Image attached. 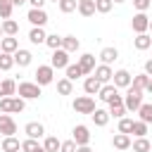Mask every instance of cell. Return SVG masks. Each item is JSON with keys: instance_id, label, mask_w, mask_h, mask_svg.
Masks as SVG:
<instances>
[{"instance_id": "6da1fadb", "label": "cell", "mask_w": 152, "mask_h": 152, "mask_svg": "<svg viewBox=\"0 0 152 152\" xmlns=\"http://www.w3.org/2000/svg\"><path fill=\"white\" fill-rule=\"evenodd\" d=\"M124 104H126V109H128V112H138V109H140V104H142V90H138V88L128 86L126 97H124Z\"/></svg>"}, {"instance_id": "7a4b0ae2", "label": "cell", "mask_w": 152, "mask_h": 152, "mask_svg": "<svg viewBox=\"0 0 152 152\" xmlns=\"http://www.w3.org/2000/svg\"><path fill=\"white\" fill-rule=\"evenodd\" d=\"M0 112L5 114H12V112H24V97H0Z\"/></svg>"}, {"instance_id": "3957f363", "label": "cell", "mask_w": 152, "mask_h": 152, "mask_svg": "<svg viewBox=\"0 0 152 152\" xmlns=\"http://www.w3.org/2000/svg\"><path fill=\"white\" fill-rule=\"evenodd\" d=\"M33 76H36V83H38V86H50L52 78H55V66H52V64H43V66L36 69Z\"/></svg>"}, {"instance_id": "277c9868", "label": "cell", "mask_w": 152, "mask_h": 152, "mask_svg": "<svg viewBox=\"0 0 152 152\" xmlns=\"http://www.w3.org/2000/svg\"><path fill=\"white\" fill-rule=\"evenodd\" d=\"M74 112H76V114H93V112H95V100H93L90 95L76 97V100H74Z\"/></svg>"}, {"instance_id": "5b68a950", "label": "cell", "mask_w": 152, "mask_h": 152, "mask_svg": "<svg viewBox=\"0 0 152 152\" xmlns=\"http://www.w3.org/2000/svg\"><path fill=\"white\" fill-rule=\"evenodd\" d=\"M40 95V86L33 81V83H28V81H24V83H19V97H24V100H36Z\"/></svg>"}, {"instance_id": "8992f818", "label": "cell", "mask_w": 152, "mask_h": 152, "mask_svg": "<svg viewBox=\"0 0 152 152\" xmlns=\"http://www.w3.org/2000/svg\"><path fill=\"white\" fill-rule=\"evenodd\" d=\"M26 19H28L33 26H45V24H48V14H45L43 7H31L28 14H26Z\"/></svg>"}, {"instance_id": "52a82bcc", "label": "cell", "mask_w": 152, "mask_h": 152, "mask_svg": "<svg viewBox=\"0 0 152 152\" xmlns=\"http://www.w3.org/2000/svg\"><path fill=\"white\" fill-rule=\"evenodd\" d=\"M131 28H133L135 33H145V31L150 28V17H147L145 12H138V14L131 19Z\"/></svg>"}, {"instance_id": "ba28073f", "label": "cell", "mask_w": 152, "mask_h": 152, "mask_svg": "<svg viewBox=\"0 0 152 152\" xmlns=\"http://www.w3.org/2000/svg\"><path fill=\"white\" fill-rule=\"evenodd\" d=\"M50 64H52L55 69H66V66H69V52H66L64 48H57V50L52 52Z\"/></svg>"}, {"instance_id": "9c48e42d", "label": "cell", "mask_w": 152, "mask_h": 152, "mask_svg": "<svg viewBox=\"0 0 152 152\" xmlns=\"http://www.w3.org/2000/svg\"><path fill=\"white\" fill-rule=\"evenodd\" d=\"M97 95H100V100H102V102H107V104H109V102H114V100L119 97V88H116L114 83H107V86H102V88H100V93H97Z\"/></svg>"}, {"instance_id": "30bf717a", "label": "cell", "mask_w": 152, "mask_h": 152, "mask_svg": "<svg viewBox=\"0 0 152 152\" xmlns=\"http://www.w3.org/2000/svg\"><path fill=\"white\" fill-rule=\"evenodd\" d=\"M0 133L2 135H14L17 133V124L10 114H0Z\"/></svg>"}, {"instance_id": "8fae6325", "label": "cell", "mask_w": 152, "mask_h": 152, "mask_svg": "<svg viewBox=\"0 0 152 152\" xmlns=\"http://www.w3.org/2000/svg\"><path fill=\"white\" fill-rule=\"evenodd\" d=\"M112 81H114V86H116V88H128V86H131V81H133V76H131L126 69H119V71H114Z\"/></svg>"}, {"instance_id": "7c38bea8", "label": "cell", "mask_w": 152, "mask_h": 152, "mask_svg": "<svg viewBox=\"0 0 152 152\" xmlns=\"http://www.w3.org/2000/svg\"><path fill=\"white\" fill-rule=\"evenodd\" d=\"M24 133H26V138H43V133H45V128H43V124L40 121H28L26 126H24Z\"/></svg>"}, {"instance_id": "4fadbf2b", "label": "cell", "mask_w": 152, "mask_h": 152, "mask_svg": "<svg viewBox=\"0 0 152 152\" xmlns=\"http://www.w3.org/2000/svg\"><path fill=\"white\" fill-rule=\"evenodd\" d=\"M126 112H128V109H126V104H124V97H121V95H119L114 102H109V116H114V119H121Z\"/></svg>"}, {"instance_id": "5bb4252c", "label": "cell", "mask_w": 152, "mask_h": 152, "mask_svg": "<svg viewBox=\"0 0 152 152\" xmlns=\"http://www.w3.org/2000/svg\"><path fill=\"white\" fill-rule=\"evenodd\" d=\"M102 86H104V83H102L100 78H95V76H88V78L83 81V90H86L88 95H97Z\"/></svg>"}, {"instance_id": "9a60e30c", "label": "cell", "mask_w": 152, "mask_h": 152, "mask_svg": "<svg viewBox=\"0 0 152 152\" xmlns=\"http://www.w3.org/2000/svg\"><path fill=\"white\" fill-rule=\"evenodd\" d=\"M74 140H76V145H88L90 142V131H88V126H76L74 128Z\"/></svg>"}, {"instance_id": "2e32d148", "label": "cell", "mask_w": 152, "mask_h": 152, "mask_svg": "<svg viewBox=\"0 0 152 152\" xmlns=\"http://www.w3.org/2000/svg\"><path fill=\"white\" fill-rule=\"evenodd\" d=\"M17 50H19V40H17L14 36H7V38L0 40V52H10V55H14Z\"/></svg>"}, {"instance_id": "e0dca14e", "label": "cell", "mask_w": 152, "mask_h": 152, "mask_svg": "<svg viewBox=\"0 0 152 152\" xmlns=\"http://www.w3.org/2000/svg\"><path fill=\"white\" fill-rule=\"evenodd\" d=\"M78 64H81L83 74H93V71H95V55H90V52L81 55V57H78Z\"/></svg>"}, {"instance_id": "ac0fdd59", "label": "cell", "mask_w": 152, "mask_h": 152, "mask_svg": "<svg viewBox=\"0 0 152 152\" xmlns=\"http://www.w3.org/2000/svg\"><path fill=\"white\" fill-rule=\"evenodd\" d=\"M95 78H100L102 83H109L112 81V76H114V71H112V66L109 64H100V66H95Z\"/></svg>"}, {"instance_id": "d6986e66", "label": "cell", "mask_w": 152, "mask_h": 152, "mask_svg": "<svg viewBox=\"0 0 152 152\" xmlns=\"http://www.w3.org/2000/svg\"><path fill=\"white\" fill-rule=\"evenodd\" d=\"M116 59H119V50L116 48H102V52H100V62L102 64H112Z\"/></svg>"}, {"instance_id": "ffe728a7", "label": "cell", "mask_w": 152, "mask_h": 152, "mask_svg": "<svg viewBox=\"0 0 152 152\" xmlns=\"http://www.w3.org/2000/svg\"><path fill=\"white\" fill-rule=\"evenodd\" d=\"M112 145H114L116 150H128V147H131V135H128V133H116V135L112 138Z\"/></svg>"}, {"instance_id": "44dd1931", "label": "cell", "mask_w": 152, "mask_h": 152, "mask_svg": "<svg viewBox=\"0 0 152 152\" xmlns=\"http://www.w3.org/2000/svg\"><path fill=\"white\" fill-rule=\"evenodd\" d=\"M45 38H48V33L43 31V26H33V28H31V33H28V40H31L33 45L45 43Z\"/></svg>"}, {"instance_id": "7402d4cb", "label": "cell", "mask_w": 152, "mask_h": 152, "mask_svg": "<svg viewBox=\"0 0 152 152\" xmlns=\"http://www.w3.org/2000/svg\"><path fill=\"white\" fill-rule=\"evenodd\" d=\"M31 59H33V55H31L28 50H21V48H19V50L14 52V64H19V66H28Z\"/></svg>"}, {"instance_id": "603a6c76", "label": "cell", "mask_w": 152, "mask_h": 152, "mask_svg": "<svg viewBox=\"0 0 152 152\" xmlns=\"http://www.w3.org/2000/svg\"><path fill=\"white\" fill-rule=\"evenodd\" d=\"M21 150V142L14 138V135H5L2 140V152H19Z\"/></svg>"}, {"instance_id": "cb8c5ba5", "label": "cell", "mask_w": 152, "mask_h": 152, "mask_svg": "<svg viewBox=\"0 0 152 152\" xmlns=\"http://www.w3.org/2000/svg\"><path fill=\"white\" fill-rule=\"evenodd\" d=\"M14 93H17V83H14L12 78L0 81V97H10V95H14Z\"/></svg>"}, {"instance_id": "d4e9b609", "label": "cell", "mask_w": 152, "mask_h": 152, "mask_svg": "<svg viewBox=\"0 0 152 152\" xmlns=\"http://www.w3.org/2000/svg\"><path fill=\"white\" fill-rule=\"evenodd\" d=\"M62 48H64L66 52H76V50L81 48V40H78L76 36H64V38H62Z\"/></svg>"}, {"instance_id": "484cf974", "label": "cell", "mask_w": 152, "mask_h": 152, "mask_svg": "<svg viewBox=\"0 0 152 152\" xmlns=\"http://www.w3.org/2000/svg\"><path fill=\"white\" fill-rule=\"evenodd\" d=\"M133 45H135V50H147V48H152V36H147V33H138L135 40H133Z\"/></svg>"}, {"instance_id": "4316f807", "label": "cell", "mask_w": 152, "mask_h": 152, "mask_svg": "<svg viewBox=\"0 0 152 152\" xmlns=\"http://www.w3.org/2000/svg\"><path fill=\"white\" fill-rule=\"evenodd\" d=\"M78 12H81L83 17H93V14L97 12L95 0H81V2H78Z\"/></svg>"}, {"instance_id": "83f0119b", "label": "cell", "mask_w": 152, "mask_h": 152, "mask_svg": "<svg viewBox=\"0 0 152 152\" xmlns=\"http://www.w3.org/2000/svg\"><path fill=\"white\" fill-rule=\"evenodd\" d=\"M57 93H59V95H71V93H74V81H69L66 76L59 78V81H57Z\"/></svg>"}, {"instance_id": "f1b7e54d", "label": "cell", "mask_w": 152, "mask_h": 152, "mask_svg": "<svg viewBox=\"0 0 152 152\" xmlns=\"http://www.w3.org/2000/svg\"><path fill=\"white\" fill-rule=\"evenodd\" d=\"M90 116H93L95 126H107V121H109V112H107V109H97V107H95V112H93Z\"/></svg>"}, {"instance_id": "f546056e", "label": "cell", "mask_w": 152, "mask_h": 152, "mask_svg": "<svg viewBox=\"0 0 152 152\" xmlns=\"http://www.w3.org/2000/svg\"><path fill=\"white\" fill-rule=\"evenodd\" d=\"M131 147H133V152H150V150H152V142H150L147 138H135V140L131 142Z\"/></svg>"}, {"instance_id": "4dcf8cb0", "label": "cell", "mask_w": 152, "mask_h": 152, "mask_svg": "<svg viewBox=\"0 0 152 152\" xmlns=\"http://www.w3.org/2000/svg\"><path fill=\"white\" fill-rule=\"evenodd\" d=\"M2 31H5V36H17L19 33V24L14 19H5L2 21Z\"/></svg>"}, {"instance_id": "1f68e13d", "label": "cell", "mask_w": 152, "mask_h": 152, "mask_svg": "<svg viewBox=\"0 0 152 152\" xmlns=\"http://www.w3.org/2000/svg\"><path fill=\"white\" fill-rule=\"evenodd\" d=\"M147 83H150V76H147V74H138V76H133V81H131V86L138 88V90H145Z\"/></svg>"}, {"instance_id": "d6a6232c", "label": "cell", "mask_w": 152, "mask_h": 152, "mask_svg": "<svg viewBox=\"0 0 152 152\" xmlns=\"http://www.w3.org/2000/svg\"><path fill=\"white\" fill-rule=\"evenodd\" d=\"M14 66V55L10 52H0V71H7Z\"/></svg>"}, {"instance_id": "836d02e7", "label": "cell", "mask_w": 152, "mask_h": 152, "mask_svg": "<svg viewBox=\"0 0 152 152\" xmlns=\"http://www.w3.org/2000/svg\"><path fill=\"white\" fill-rule=\"evenodd\" d=\"M64 71H66V78H69V81H76L78 76H83V69H81V64H69Z\"/></svg>"}, {"instance_id": "e575fe53", "label": "cell", "mask_w": 152, "mask_h": 152, "mask_svg": "<svg viewBox=\"0 0 152 152\" xmlns=\"http://www.w3.org/2000/svg\"><path fill=\"white\" fill-rule=\"evenodd\" d=\"M138 114H140V121H145V124H152V104H140V109H138Z\"/></svg>"}, {"instance_id": "d590c367", "label": "cell", "mask_w": 152, "mask_h": 152, "mask_svg": "<svg viewBox=\"0 0 152 152\" xmlns=\"http://www.w3.org/2000/svg\"><path fill=\"white\" fill-rule=\"evenodd\" d=\"M133 135L135 138H145L147 135V124L145 121H133Z\"/></svg>"}, {"instance_id": "8d00e7d4", "label": "cell", "mask_w": 152, "mask_h": 152, "mask_svg": "<svg viewBox=\"0 0 152 152\" xmlns=\"http://www.w3.org/2000/svg\"><path fill=\"white\" fill-rule=\"evenodd\" d=\"M59 145H62V142H59L55 135H48V138H45V142H43V147H45L48 152H57V150H59Z\"/></svg>"}, {"instance_id": "74e56055", "label": "cell", "mask_w": 152, "mask_h": 152, "mask_svg": "<svg viewBox=\"0 0 152 152\" xmlns=\"http://www.w3.org/2000/svg\"><path fill=\"white\" fill-rule=\"evenodd\" d=\"M57 5H59V10H62L64 14H69V12H74V10L78 7V0H59Z\"/></svg>"}, {"instance_id": "f35d334b", "label": "cell", "mask_w": 152, "mask_h": 152, "mask_svg": "<svg viewBox=\"0 0 152 152\" xmlns=\"http://www.w3.org/2000/svg\"><path fill=\"white\" fill-rule=\"evenodd\" d=\"M119 133H133V119L121 116L119 119Z\"/></svg>"}, {"instance_id": "ab89813d", "label": "cell", "mask_w": 152, "mask_h": 152, "mask_svg": "<svg viewBox=\"0 0 152 152\" xmlns=\"http://www.w3.org/2000/svg\"><path fill=\"white\" fill-rule=\"evenodd\" d=\"M38 147H43V145H38L36 138H26V140L21 142V150H24V152H36Z\"/></svg>"}, {"instance_id": "60d3db41", "label": "cell", "mask_w": 152, "mask_h": 152, "mask_svg": "<svg viewBox=\"0 0 152 152\" xmlns=\"http://www.w3.org/2000/svg\"><path fill=\"white\" fill-rule=\"evenodd\" d=\"M45 45H48V48H52V50H57V48H62V38H59L57 33H52V36H48V38H45Z\"/></svg>"}, {"instance_id": "b9f144b4", "label": "cell", "mask_w": 152, "mask_h": 152, "mask_svg": "<svg viewBox=\"0 0 152 152\" xmlns=\"http://www.w3.org/2000/svg\"><path fill=\"white\" fill-rule=\"evenodd\" d=\"M112 5H114L112 0H95V7H97L100 14H107V12L112 10Z\"/></svg>"}, {"instance_id": "7bdbcfd3", "label": "cell", "mask_w": 152, "mask_h": 152, "mask_svg": "<svg viewBox=\"0 0 152 152\" xmlns=\"http://www.w3.org/2000/svg\"><path fill=\"white\" fill-rule=\"evenodd\" d=\"M76 147H78V145H76V140L71 138V140H64V142L59 145V152H76Z\"/></svg>"}, {"instance_id": "ee69618b", "label": "cell", "mask_w": 152, "mask_h": 152, "mask_svg": "<svg viewBox=\"0 0 152 152\" xmlns=\"http://www.w3.org/2000/svg\"><path fill=\"white\" fill-rule=\"evenodd\" d=\"M150 5H152V0H133V7H135L138 12H145Z\"/></svg>"}, {"instance_id": "f6af8a7d", "label": "cell", "mask_w": 152, "mask_h": 152, "mask_svg": "<svg viewBox=\"0 0 152 152\" xmlns=\"http://www.w3.org/2000/svg\"><path fill=\"white\" fill-rule=\"evenodd\" d=\"M145 74H147V76H152V59H147V62H145Z\"/></svg>"}, {"instance_id": "bcb514c9", "label": "cell", "mask_w": 152, "mask_h": 152, "mask_svg": "<svg viewBox=\"0 0 152 152\" xmlns=\"http://www.w3.org/2000/svg\"><path fill=\"white\" fill-rule=\"evenodd\" d=\"M31 2V7H43L45 5V0H28Z\"/></svg>"}, {"instance_id": "7dc6e473", "label": "cell", "mask_w": 152, "mask_h": 152, "mask_svg": "<svg viewBox=\"0 0 152 152\" xmlns=\"http://www.w3.org/2000/svg\"><path fill=\"white\" fill-rule=\"evenodd\" d=\"M76 152H93V150H90L88 145H78V147H76Z\"/></svg>"}, {"instance_id": "c3c4849f", "label": "cell", "mask_w": 152, "mask_h": 152, "mask_svg": "<svg viewBox=\"0 0 152 152\" xmlns=\"http://www.w3.org/2000/svg\"><path fill=\"white\" fill-rule=\"evenodd\" d=\"M147 93H152V76H150V83H147V88H145Z\"/></svg>"}, {"instance_id": "681fc988", "label": "cell", "mask_w": 152, "mask_h": 152, "mask_svg": "<svg viewBox=\"0 0 152 152\" xmlns=\"http://www.w3.org/2000/svg\"><path fill=\"white\" fill-rule=\"evenodd\" d=\"M112 2H126V0H112Z\"/></svg>"}, {"instance_id": "f907efd6", "label": "cell", "mask_w": 152, "mask_h": 152, "mask_svg": "<svg viewBox=\"0 0 152 152\" xmlns=\"http://www.w3.org/2000/svg\"><path fill=\"white\" fill-rule=\"evenodd\" d=\"M2 33H5V31H2V26H0V36H2Z\"/></svg>"}, {"instance_id": "816d5d0a", "label": "cell", "mask_w": 152, "mask_h": 152, "mask_svg": "<svg viewBox=\"0 0 152 152\" xmlns=\"http://www.w3.org/2000/svg\"><path fill=\"white\" fill-rule=\"evenodd\" d=\"M150 31H152V19H150Z\"/></svg>"}, {"instance_id": "f5cc1de1", "label": "cell", "mask_w": 152, "mask_h": 152, "mask_svg": "<svg viewBox=\"0 0 152 152\" xmlns=\"http://www.w3.org/2000/svg\"><path fill=\"white\" fill-rule=\"evenodd\" d=\"M0 2H12V0H0Z\"/></svg>"}, {"instance_id": "db71d44e", "label": "cell", "mask_w": 152, "mask_h": 152, "mask_svg": "<svg viewBox=\"0 0 152 152\" xmlns=\"http://www.w3.org/2000/svg\"><path fill=\"white\" fill-rule=\"evenodd\" d=\"M52 2H59V0H52Z\"/></svg>"}, {"instance_id": "11a10c76", "label": "cell", "mask_w": 152, "mask_h": 152, "mask_svg": "<svg viewBox=\"0 0 152 152\" xmlns=\"http://www.w3.org/2000/svg\"><path fill=\"white\" fill-rule=\"evenodd\" d=\"M78 2H81V0H78Z\"/></svg>"}]
</instances>
